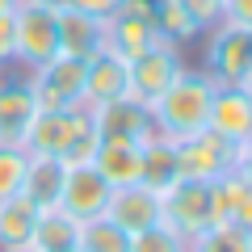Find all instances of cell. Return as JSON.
I'll return each instance as SVG.
<instances>
[{"mask_svg":"<svg viewBox=\"0 0 252 252\" xmlns=\"http://www.w3.org/2000/svg\"><path fill=\"white\" fill-rule=\"evenodd\" d=\"M97 126H93L89 109H38L34 126L26 135V152L30 156H55L67 168L76 164H93L97 156Z\"/></svg>","mask_w":252,"mask_h":252,"instance_id":"6da1fadb","label":"cell"},{"mask_svg":"<svg viewBox=\"0 0 252 252\" xmlns=\"http://www.w3.org/2000/svg\"><path fill=\"white\" fill-rule=\"evenodd\" d=\"M210 97H215V80L206 72H181L177 80L168 84L160 101L152 105V126L156 135L168 139V143H181L189 135H202L206 130V114H210Z\"/></svg>","mask_w":252,"mask_h":252,"instance_id":"7a4b0ae2","label":"cell"},{"mask_svg":"<svg viewBox=\"0 0 252 252\" xmlns=\"http://www.w3.org/2000/svg\"><path fill=\"white\" fill-rule=\"evenodd\" d=\"M59 9L63 4H46V0H21L13 9V34H17L13 63H21L26 72L59 55Z\"/></svg>","mask_w":252,"mask_h":252,"instance_id":"3957f363","label":"cell"},{"mask_svg":"<svg viewBox=\"0 0 252 252\" xmlns=\"http://www.w3.org/2000/svg\"><path fill=\"white\" fill-rule=\"evenodd\" d=\"M160 42L168 38L160 34V21H156V0H126L122 9L105 17V51L122 55V59H135Z\"/></svg>","mask_w":252,"mask_h":252,"instance_id":"277c9868","label":"cell"},{"mask_svg":"<svg viewBox=\"0 0 252 252\" xmlns=\"http://www.w3.org/2000/svg\"><path fill=\"white\" fill-rule=\"evenodd\" d=\"M26 84L34 93L38 109H84V63L55 55L26 72Z\"/></svg>","mask_w":252,"mask_h":252,"instance_id":"5b68a950","label":"cell"},{"mask_svg":"<svg viewBox=\"0 0 252 252\" xmlns=\"http://www.w3.org/2000/svg\"><path fill=\"white\" fill-rule=\"evenodd\" d=\"M181 72H185L181 46H177V42H160V46H152V51L135 55V59H126V76H130L126 97L143 101V105H156Z\"/></svg>","mask_w":252,"mask_h":252,"instance_id":"8992f818","label":"cell"},{"mask_svg":"<svg viewBox=\"0 0 252 252\" xmlns=\"http://www.w3.org/2000/svg\"><path fill=\"white\" fill-rule=\"evenodd\" d=\"M202 72L215 84H235L240 89L244 76L252 72V30L219 21L210 30V38H206V67Z\"/></svg>","mask_w":252,"mask_h":252,"instance_id":"52a82bcc","label":"cell"},{"mask_svg":"<svg viewBox=\"0 0 252 252\" xmlns=\"http://www.w3.org/2000/svg\"><path fill=\"white\" fill-rule=\"evenodd\" d=\"M177 147V168H181V181H219L227 177V172L235 168V147L227 143V139L210 135V130H202V135H189L181 139Z\"/></svg>","mask_w":252,"mask_h":252,"instance_id":"ba28073f","label":"cell"},{"mask_svg":"<svg viewBox=\"0 0 252 252\" xmlns=\"http://www.w3.org/2000/svg\"><path fill=\"white\" fill-rule=\"evenodd\" d=\"M164 223L177 227L185 240H193L206 227H215V198H210L206 181H177L164 193Z\"/></svg>","mask_w":252,"mask_h":252,"instance_id":"9c48e42d","label":"cell"},{"mask_svg":"<svg viewBox=\"0 0 252 252\" xmlns=\"http://www.w3.org/2000/svg\"><path fill=\"white\" fill-rule=\"evenodd\" d=\"M97 126L101 139H135V143H147L156 135L152 126V105L135 97H118V101H105V105H84Z\"/></svg>","mask_w":252,"mask_h":252,"instance_id":"30bf717a","label":"cell"},{"mask_svg":"<svg viewBox=\"0 0 252 252\" xmlns=\"http://www.w3.org/2000/svg\"><path fill=\"white\" fill-rule=\"evenodd\" d=\"M105 219L118 223L126 235L143 231V227H156L164 219V193L147 189L143 181H135V185H118L114 193H109V202H105Z\"/></svg>","mask_w":252,"mask_h":252,"instance_id":"8fae6325","label":"cell"},{"mask_svg":"<svg viewBox=\"0 0 252 252\" xmlns=\"http://www.w3.org/2000/svg\"><path fill=\"white\" fill-rule=\"evenodd\" d=\"M206 130L219 135V139H227L231 147H240L244 139L252 135V101H248V93L235 89V84H215Z\"/></svg>","mask_w":252,"mask_h":252,"instance_id":"7c38bea8","label":"cell"},{"mask_svg":"<svg viewBox=\"0 0 252 252\" xmlns=\"http://www.w3.org/2000/svg\"><path fill=\"white\" fill-rule=\"evenodd\" d=\"M109 193H114V185H109L93 164H76V168H67V181H63V202H59V206L67 210L76 223H84V219H101V215H105Z\"/></svg>","mask_w":252,"mask_h":252,"instance_id":"4fadbf2b","label":"cell"},{"mask_svg":"<svg viewBox=\"0 0 252 252\" xmlns=\"http://www.w3.org/2000/svg\"><path fill=\"white\" fill-rule=\"evenodd\" d=\"M130 76H126V59L101 46L93 59H84V105H105V101L126 97Z\"/></svg>","mask_w":252,"mask_h":252,"instance_id":"5bb4252c","label":"cell"},{"mask_svg":"<svg viewBox=\"0 0 252 252\" xmlns=\"http://www.w3.org/2000/svg\"><path fill=\"white\" fill-rule=\"evenodd\" d=\"M38 118V101L26 80H0V143L26 147V135Z\"/></svg>","mask_w":252,"mask_h":252,"instance_id":"9a60e30c","label":"cell"},{"mask_svg":"<svg viewBox=\"0 0 252 252\" xmlns=\"http://www.w3.org/2000/svg\"><path fill=\"white\" fill-rule=\"evenodd\" d=\"M105 46V21L93 17V13H80V9H59V55L67 59H93V55Z\"/></svg>","mask_w":252,"mask_h":252,"instance_id":"2e32d148","label":"cell"},{"mask_svg":"<svg viewBox=\"0 0 252 252\" xmlns=\"http://www.w3.org/2000/svg\"><path fill=\"white\" fill-rule=\"evenodd\" d=\"M63 181H67V164L55 156H30L26 181H21V198L34 210H55L63 202Z\"/></svg>","mask_w":252,"mask_h":252,"instance_id":"e0dca14e","label":"cell"},{"mask_svg":"<svg viewBox=\"0 0 252 252\" xmlns=\"http://www.w3.org/2000/svg\"><path fill=\"white\" fill-rule=\"evenodd\" d=\"M93 168L109 181V185H135L143 177V143L135 139H101L97 156H93Z\"/></svg>","mask_w":252,"mask_h":252,"instance_id":"ac0fdd59","label":"cell"},{"mask_svg":"<svg viewBox=\"0 0 252 252\" xmlns=\"http://www.w3.org/2000/svg\"><path fill=\"white\" fill-rule=\"evenodd\" d=\"M143 181L147 189H156V193H168L172 185L181 181V168H177V147L168 143V139L152 135L143 143Z\"/></svg>","mask_w":252,"mask_h":252,"instance_id":"d6986e66","label":"cell"},{"mask_svg":"<svg viewBox=\"0 0 252 252\" xmlns=\"http://www.w3.org/2000/svg\"><path fill=\"white\" fill-rule=\"evenodd\" d=\"M34 227L38 210L21 193L0 202V248H34Z\"/></svg>","mask_w":252,"mask_h":252,"instance_id":"ffe728a7","label":"cell"},{"mask_svg":"<svg viewBox=\"0 0 252 252\" xmlns=\"http://www.w3.org/2000/svg\"><path fill=\"white\" fill-rule=\"evenodd\" d=\"M76 223L63 206L55 210H38V227H34V252H63V248H76Z\"/></svg>","mask_w":252,"mask_h":252,"instance_id":"44dd1931","label":"cell"},{"mask_svg":"<svg viewBox=\"0 0 252 252\" xmlns=\"http://www.w3.org/2000/svg\"><path fill=\"white\" fill-rule=\"evenodd\" d=\"M126 248H130V235L118 223H109L105 215L84 219L80 231H76V252H126Z\"/></svg>","mask_w":252,"mask_h":252,"instance_id":"7402d4cb","label":"cell"},{"mask_svg":"<svg viewBox=\"0 0 252 252\" xmlns=\"http://www.w3.org/2000/svg\"><path fill=\"white\" fill-rule=\"evenodd\" d=\"M189 252H252V231L240 223H215L189 240Z\"/></svg>","mask_w":252,"mask_h":252,"instance_id":"603a6c76","label":"cell"},{"mask_svg":"<svg viewBox=\"0 0 252 252\" xmlns=\"http://www.w3.org/2000/svg\"><path fill=\"white\" fill-rule=\"evenodd\" d=\"M156 21H160V34L168 42H189V38H198L202 26L193 21V13L181 4V0H156Z\"/></svg>","mask_w":252,"mask_h":252,"instance_id":"cb8c5ba5","label":"cell"},{"mask_svg":"<svg viewBox=\"0 0 252 252\" xmlns=\"http://www.w3.org/2000/svg\"><path fill=\"white\" fill-rule=\"evenodd\" d=\"M126 252H189V240L160 219L156 227H143V231L130 235V248Z\"/></svg>","mask_w":252,"mask_h":252,"instance_id":"d4e9b609","label":"cell"},{"mask_svg":"<svg viewBox=\"0 0 252 252\" xmlns=\"http://www.w3.org/2000/svg\"><path fill=\"white\" fill-rule=\"evenodd\" d=\"M26 164H30V152H26V147L0 143V202H4V198H17V193H21Z\"/></svg>","mask_w":252,"mask_h":252,"instance_id":"484cf974","label":"cell"},{"mask_svg":"<svg viewBox=\"0 0 252 252\" xmlns=\"http://www.w3.org/2000/svg\"><path fill=\"white\" fill-rule=\"evenodd\" d=\"M219 21L227 26H240V30H252V0H223V13Z\"/></svg>","mask_w":252,"mask_h":252,"instance_id":"4316f807","label":"cell"},{"mask_svg":"<svg viewBox=\"0 0 252 252\" xmlns=\"http://www.w3.org/2000/svg\"><path fill=\"white\" fill-rule=\"evenodd\" d=\"M17 55V34H13V13H0V67Z\"/></svg>","mask_w":252,"mask_h":252,"instance_id":"83f0119b","label":"cell"},{"mask_svg":"<svg viewBox=\"0 0 252 252\" xmlns=\"http://www.w3.org/2000/svg\"><path fill=\"white\" fill-rule=\"evenodd\" d=\"M63 4H67V9H80V13H93V17L105 21L114 9H122L126 0H63Z\"/></svg>","mask_w":252,"mask_h":252,"instance_id":"f1b7e54d","label":"cell"},{"mask_svg":"<svg viewBox=\"0 0 252 252\" xmlns=\"http://www.w3.org/2000/svg\"><path fill=\"white\" fill-rule=\"evenodd\" d=\"M235 172H240L244 181H252V135L235 147Z\"/></svg>","mask_w":252,"mask_h":252,"instance_id":"f546056e","label":"cell"},{"mask_svg":"<svg viewBox=\"0 0 252 252\" xmlns=\"http://www.w3.org/2000/svg\"><path fill=\"white\" fill-rule=\"evenodd\" d=\"M17 4H21V0H0V13H13Z\"/></svg>","mask_w":252,"mask_h":252,"instance_id":"4dcf8cb0","label":"cell"},{"mask_svg":"<svg viewBox=\"0 0 252 252\" xmlns=\"http://www.w3.org/2000/svg\"><path fill=\"white\" fill-rule=\"evenodd\" d=\"M240 89H244V93H248V101H252V72H248V76H244V84H240Z\"/></svg>","mask_w":252,"mask_h":252,"instance_id":"1f68e13d","label":"cell"},{"mask_svg":"<svg viewBox=\"0 0 252 252\" xmlns=\"http://www.w3.org/2000/svg\"><path fill=\"white\" fill-rule=\"evenodd\" d=\"M0 252H34V248H0Z\"/></svg>","mask_w":252,"mask_h":252,"instance_id":"d6a6232c","label":"cell"},{"mask_svg":"<svg viewBox=\"0 0 252 252\" xmlns=\"http://www.w3.org/2000/svg\"><path fill=\"white\" fill-rule=\"evenodd\" d=\"M46 4H63V0H46Z\"/></svg>","mask_w":252,"mask_h":252,"instance_id":"836d02e7","label":"cell"},{"mask_svg":"<svg viewBox=\"0 0 252 252\" xmlns=\"http://www.w3.org/2000/svg\"><path fill=\"white\" fill-rule=\"evenodd\" d=\"M63 252H76V248H63Z\"/></svg>","mask_w":252,"mask_h":252,"instance_id":"e575fe53","label":"cell"}]
</instances>
